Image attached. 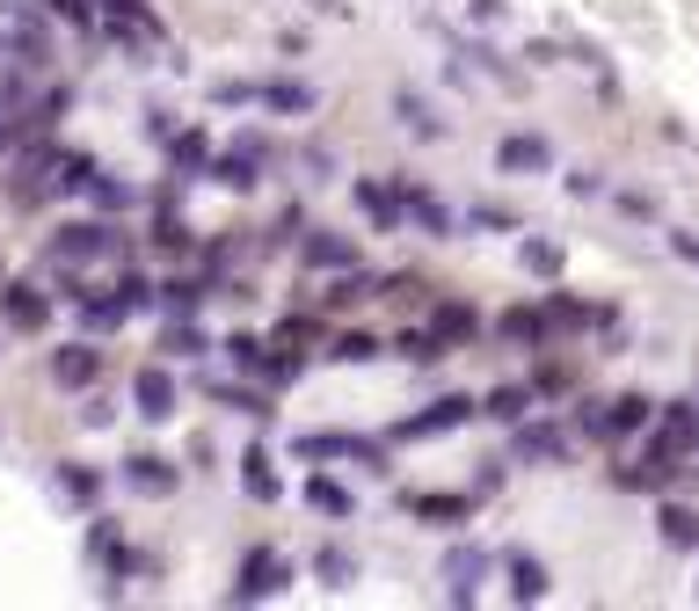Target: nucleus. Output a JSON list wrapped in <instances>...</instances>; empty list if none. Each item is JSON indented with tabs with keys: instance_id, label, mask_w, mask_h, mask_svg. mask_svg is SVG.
Wrapping results in <instances>:
<instances>
[{
	"instance_id": "obj_1",
	"label": "nucleus",
	"mask_w": 699,
	"mask_h": 611,
	"mask_svg": "<svg viewBox=\"0 0 699 611\" xmlns=\"http://www.w3.org/2000/svg\"><path fill=\"white\" fill-rule=\"evenodd\" d=\"M292 459H349V466H386V444L379 436H357V430H306L292 436Z\"/></svg>"
},
{
	"instance_id": "obj_2",
	"label": "nucleus",
	"mask_w": 699,
	"mask_h": 611,
	"mask_svg": "<svg viewBox=\"0 0 699 611\" xmlns=\"http://www.w3.org/2000/svg\"><path fill=\"white\" fill-rule=\"evenodd\" d=\"M467 415H473L467 393H445V401H430L422 415H401V422H394V444H422V436H445V430H459Z\"/></svg>"
},
{
	"instance_id": "obj_3",
	"label": "nucleus",
	"mask_w": 699,
	"mask_h": 611,
	"mask_svg": "<svg viewBox=\"0 0 699 611\" xmlns=\"http://www.w3.org/2000/svg\"><path fill=\"white\" fill-rule=\"evenodd\" d=\"M284 582H292V560H284L278 546H255V554L241 560V582H233V597H241V604H255V597H278Z\"/></svg>"
},
{
	"instance_id": "obj_4",
	"label": "nucleus",
	"mask_w": 699,
	"mask_h": 611,
	"mask_svg": "<svg viewBox=\"0 0 699 611\" xmlns=\"http://www.w3.org/2000/svg\"><path fill=\"white\" fill-rule=\"evenodd\" d=\"M0 320L15 335H44L52 328V292H36V284H8L0 292Z\"/></svg>"
},
{
	"instance_id": "obj_5",
	"label": "nucleus",
	"mask_w": 699,
	"mask_h": 611,
	"mask_svg": "<svg viewBox=\"0 0 699 611\" xmlns=\"http://www.w3.org/2000/svg\"><path fill=\"white\" fill-rule=\"evenodd\" d=\"M648 415H656V401L619 393V401H605L597 415H583V430H591V436H634V430H648Z\"/></svg>"
},
{
	"instance_id": "obj_6",
	"label": "nucleus",
	"mask_w": 699,
	"mask_h": 611,
	"mask_svg": "<svg viewBox=\"0 0 699 611\" xmlns=\"http://www.w3.org/2000/svg\"><path fill=\"white\" fill-rule=\"evenodd\" d=\"M568 452H576V436L561 430V422H518V459H532V466H561Z\"/></svg>"
},
{
	"instance_id": "obj_7",
	"label": "nucleus",
	"mask_w": 699,
	"mask_h": 611,
	"mask_svg": "<svg viewBox=\"0 0 699 611\" xmlns=\"http://www.w3.org/2000/svg\"><path fill=\"white\" fill-rule=\"evenodd\" d=\"M495 168L503 175H546L554 168V146H546L540 131H510V139L495 146Z\"/></svg>"
},
{
	"instance_id": "obj_8",
	"label": "nucleus",
	"mask_w": 699,
	"mask_h": 611,
	"mask_svg": "<svg viewBox=\"0 0 699 611\" xmlns=\"http://www.w3.org/2000/svg\"><path fill=\"white\" fill-rule=\"evenodd\" d=\"M132 401H139L146 422H168L175 415V371L168 365H146L139 379H132Z\"/></svg>"
},
{
	"instance_id": "obj_9",
	"label": "nucleus",
	"mask_w": 699,
	"mask_h": 611,
	"mask_svg": "<svg viewBox=\"0 0 699 611\" xmlns=\"http://www.w3.org/2000/svg\"><path fill=\"white\" fill-rule=\"evenodd\" d=\"M52 255L59 262H103V255H117V233L109 227H59Z\"/></svg>"
},
{
	"instance_id": "obj_10",
	"label": "nucleus",
	"mask_w": 699,
	"mask_h": 611,
	"mask_svg": "<svg viewBox=\"0 0 699 611\" xmlns=\"http://www.w3.org/2000/svg\"><path fill=\"white\" fill-rule=\"evenodd\" d=\"M52 379L66 386V393H81V386H95V379H103V349H95V343H66V349H59V357H52Z\"/></svg>"
},
{
	"instance_id": "obj_11",
	"label": "nucleus",
	"mask_w": 699,
	"mask_h": 611,
	"mask_svg": "<svg viewBox=\"0 0 699 611\" xmlns=\"http://www.w3.org/2000/svg\"><path fill=\"white\" fill-rule=\"evenodd\" d=\"M357 204H365V219L379 233L408 227V204H401V182H357Z\"/></svg>"
},
{
	"instance_id": "obj_12",
	"label": "nucleus",
	"mask_w": 699,
	"mask_h": 611,
	"mask_svg": "<svg viewBox=\"0 0 699 611\" xmlns=\"http://www.w3.org/2000/svg\"><path fill=\"white\" fill-rule=\"evenodd\" d=\"M255 160H262V139L248 131V139L233 146V154H219V160H211V182H219V190H255Z\"/></svg>"
},
{
	"instance_id": "obj_13",
	"label": "nucleus",
	"mask_w": 699,
	"mask_h": 611,
	"mask_svg": "<svg viewBox=\"0 0 699 611\" xmlns=\"http://www.w3.org/2000/svg\"><path fill=\"white\" fill-rule=\"evenodd\" d=\"M241 488L255 495V503H278V495H284V481H278V466H270L262 444H248V452H241Z\"/></svg>"
},
{
	"instance_id": "obj_14",
	"label": "nucleus",
	"mask_w": 699,
	"mask_h": 611,
	"mask_svg": "<svg viewBox=\"0 0 699 611\" xmlns=\"http://www.w3.org/2000/svg\"><path fill=\"white\" fill-rule=\"evenodd\" d=\"M481 568H489V554H452L445 560V597H452V604H473V582H481Z\"/></svg>"
},
{
	"instance_id": "obj_15",
	"label": "nucleus",
	"mask_w": 699,
	"mask_h": 611,
	"mask_svg": "<svg viewBox=\"0 0 699 611\" xmlns=\"http://www.w3.org/2000/svg\"><path fill=\"white\" fill-rule=\"evenodd\" d=\"M255 103H262V109H292V117H306L321 95H314L306 81H262V87H255Z\"/></svg>"
},
{
	"instance_id": "obj_16",
	"label": "nucleus",
	"mask_w": 699,
	"mask_h": 611,
	"mask_svg": "<svg viewBox=\"0 0 699 611\" xmlns=\"http://www.w3.org/2000/svg\"><path fill=\"white\" fill-rule=\"evenodd\" d=\"M430 328H437V343L452 349V343H473V328H481V314H473V306H459V298H445V306H437V314H430Z\"/></svg>"
},
{
	"instance_id": "obj_17",
	"label": "nucleus",
	"mask_w": 699,
	"mask_h": 611,
	"mask_svg": "<svg viewBox=\"0 0 699 611\" xmlns=\"http://www.w3.org/2000/svg\"><path fill=\"white\" fill-rule=\"evenodd\" d=\"M401 204H408V219H416L422 233H452V211L437 204L430 190H416V182H408V175H401Z\"/></svg>"
},
{
	"instance_id": "obj_18",
	"label": "nucleus",
	"mask_w": 699,
	"mask_h": 611,
	"mask_svg": "<svg viewBox=\"0 0 699 611\" xmlns=\"http://www.w3.org/2000/svg\"><path fill=\"white\" fill-rule=\"evenodd\" d=\"M546 328H554V320L532 314V306H510V314L495 320V335H503V343H524V349H540V343H546Z\"/></svg>"
},
{
	"instance_id": "obj_19",
	"label": "nucleus",
	"mask_w": 699,
	"mask_h": 611,
	"mask_svg": "<svg viewBox=\"0 0 699 611\" xmlns=\"http://www.w3.org/2000/svg\"><path fill=\"white\" fill-rule=\"evenodd\" d=\"M124 481H132L139 495H175V466H168V459H146V452L124 466Z\"/></svg>"
},
{
	"instance_id": "obj_20",
	"label": "nucleus",
	"mask_w": 699,
	"mask_h": 611,
	"mask_svg": "<svg viewBox=\"0 0 699 611\" xmlns=\"http://www.w3.org/2000/svg\"><path fill=\"white\" fill-rule=\"evenodd\" d=\"M306 509H321V517H335V524H343V517H349V509H357V503H349V488H343V481H328V473H314V481H306Z\"/></svg>"
},
{
	"instance_id": "obj_21",
	"label": "nucleus",
	"mask_w": 699,
	"mask_h": 611,
	"mask_svg": "<svg viewBox=\"0 0 699 611\" xmlns=\"http://www.w3.org/2000/svg\"><path fill=\"white\" fill-rule=\"evenodd\" d=\"M510 597H518V604H540L546 597V568L532 554H510Z\"/></svg>"
},
{
	"instance_id": "obj_22",
	"label": "nucleus",
	"mask_w": 699,
	"mask_h": 611,
	"mask_svg": "<svg viewBox=\"0 0 699 611\" xmlns=\"http://www.w3.org/2000/svg\"><path fill=\"white\" fill-rule=\"evenodd\" d=\"M306 262H321V270H357V241H335V233H314V241H306Z\"/></svg>"
},
{
	"instance_id": "obj_23",
	"label": "nucleus",
	"mask_w": 699,
	"mask_h": 611,
	"mask_svg": "<svg viewBox=\"0 0 699 611\" xmlns=\"http://www.w3.org/2000/svg\"><path fill=\"white\" fill-rule=\"evenodd\" d=\"M416 517H437V524H459V517H473V495H416Z\"/></svg>"
},
{
	"instance_id": "obj_24",
	"label": "nucleus",
	"mask_w": 699,
	"mask_h": 611,
	"mask_svg": "<svg viewBox=\"0 0 699 611\" xmlns=\"http://www.w3.org/2000/svg\"><path fill=\"white\" fill-rule=\"evenodd\" d=\"M328 357H335V365H372V357H379V343L349 328V335H335V343H328Z\"/></svg>"
},
{
	"instance_id": "obj_25",
	"label": "nucleus",
	"mask_w": 699,
	"mask_h": 611,
	"mask_svg": "<svg viewBox=\"0 0 699 611\" xmlns=\"http://www.w3.org/2000/svg\"><path fill=\"white\" fill-rule=\"evenodd\" d=\"M524 408H532V386H495L489 393V415H503V422H524Z\"/></svg>"
},
{
	"instance_id": "obj_26",
	"label": "nucleus",
	"mask_w": 699,
	"mask_h": 611,
	"mask_svg": "<svg viewBox=\"0 0 699 611\" xmlns=\"http://www.w3.org/2000/svg\"><path fill=\"white\" fill-rule=\"evenodd\" d=\"M408 357V365H437V357H445V343H437V328H416V335H401V343H394Z\"/></svg>"
},
{
	"instance_id": "obj_27",
	"label": "nucleus",
	"mask_w": 699,
	"mask_h": 611,
	"mask_svg": "<svg viewBox=\"0 0 699 611\" xmlns=\"http://www.w3.org/2000/svg\"><path fill=\"white\" fill-rule=\"evenodd\" d=\"M664 546H699V517L692 509H678V503L664 509Z\"/></svg>"
},
{
	"instance_id": "obj_28",
	"label": "nucleus",
	"mask_w": 699,
	"mask_h": 611,
	"mask_svg": "<svg viewBox=\"0 0 699 611\" xmlns=\"http://www.w3.org/2000/svg\"><path fill=\"white\" fill-rule=\"evenodd\" d=\"M546 320H554V328H583V320H597V314H591V306H576L568 292H554V298H546Z\"/></svg>"
},
{
	"instance_id": "obj_29",
	"label": "nucleus",
	"mask_w": 699,
	"mask_h": 611,
	"mask_svg": "<svg viewBox=\"0 0 699 611\" xmlns=\"http://www.w3.org/2000/svg\"><path fill=\"white\" fill-rule=\"evenodd\" d=\"M154 247H160V255H190V227H182V219H160Z\"/></svg>"
},
{
	"instance_id": "obj_30",
	"label": "nucleus",
	"mask_w": 699,
	"mask_h": 611,
	"mask_svg": "<svg viewBox=\"0 0 699 611\" xmlns=\"http://www.w3.org/2000/svg\"><path fill=\"white\" fill-rule=\"evenodd\" d=\"M314 576L328 582V590H343V582H349V554H343V546H328V554L314 560Z\"/></svg>"
},
{
	"instance_id": "obj_31",
	"label": "nucleus",
	"mask_w": 699,
	"mask_h": 611,
	"mask_svg": "<svg viewBox=\"0 0 699 611\" xmlns=\"http://www.w3.org/2000/svg\"><path fill=\"white\" fill-rule=\"evenodd\" d=\"M109 8V22H132V30H154V8L146 0H103Z\"/></svg>"
},
{
	"instance_id": "obj_32",
	"label": "nucleus",
	"mask_w": 699,
	"mask_h": 611,
	"mask_svg": "<svg viewBox=\"0 0 699 611\" xmlns=\"http://www.w3.org/2000/svg\"><path fill=\"white\" fill-rule=\"evenodd\" d=\"M59 488H66L73 503H87V495L103 488V481H95V473H87V466H59Z\"/></svg>"
},
{
	"instance_id": "obj_33",
	"label": "nucleus",
	"mask_w": 699,
	"mask_h": 611,
	"mask_svg": "<svg viewBox=\"0 0 699 611\" xmlns=\"http://www.w3.org/2000/svg\"><path fill=\"white\" fill-rule=\"evenodd\" d=\"M524 270L554 277V270H561V247H554V241H524Z\"/></svg>"
},
{
	"instance_id": "obj_34",
	"label": "nucleus",
	"mask_w": 699,
	"mask_h": 611,
	"mask_svg": "<svg viewBox=\"0 0 699 611\" xmlns=\"http://www.w3.org/2000/svg\"><path fill=\"white\" fill-rule=\"evenodd\" d=\"M160 349H168V357H205V335L182 320V328H168V343H160Z\"/></svg>"
},
{
	"instance_id": "obj_35",
	"label": "nucleus",
	"mask_w": 699,
	"mask_h": 611,
	"mask_svg": "<svg viewBox=\"0 0 699 611\" xmlns=\"http://www.w3.org/2000/svg\"><path fill=\"white\" fill-rule=\"evenodd\" d=\"M262 349H270V343H255V335H233V343H227V357H233L241 371H262Z\"/></svg>"
},
{
	"instance_id": "obj_36",
	"label": "nucleus",
	"mask_w": 699,
	"mask_h": 611,
	"mask_svg": "<svg viewBox=\"0 0 699 611\" xmlns=\"http://www.w3.org/2000/svg\"><path fill=\"white\" fill-rule=\"evenodd\" d=\"M175 168H211L205 160V131H182V139H175Z\"/></svg>"
},
{
	"instance_id": "obj_37",
	"label": "nucleus",
	"mask_w": 699,
	"mask_h": 611,
	"mask_svg": "<svg viewBox=\"0 0 699 611\" xmlns=\"http://www.w3.org/2000/svg\"><path fill=\"white\" fill-rule=\"evenodd\" d=\"M87 197H95L103 211H117V204H132V182H103V175H95V182H87Z\"/></svg>"
},
{
	"instance_id": "obj_38",
	"label": "nucleus",
	"mask_w": 699,
	"mask_h": 611,
	"mask_svg": "<svg viewBox=\"0 0 699 611\" xmlns=\"http://www.w3.org/2000/svg\"><path fill=\"white\" fill-rule=\"evenodd\" d=\"M160 298H168V314H197V298H205V284H190V277H182V284H168Z\"/></svg>"
},
{
	"instance_id": "obj_39",
	"label": "nucleus",
	"mask_w": 699,
	"mask_h": 611,
	"mask_svg": "<svg viewBox=\"0 0 699 611\" xmlns=\"http://www.w3.org/2000/svg\"><path fill=\"white\" fill-rule=\"evenodd\" d=\"M219 401H227V408H241V415H270V408H262L255 393H233V386H227V393H219Z\"/></svg>"
},
{
	"instance_id": "obj_40",
	"label": "nucleus",
	"mask_w": 699,
	"mask_h": 611,
	"mask_svg": "<svg viewBox=\"0 0 699 611\" xmlns=\"http://www.w3.org/2000/svg\"><path fill=\"white\" fill-rule=\"evenodd\" d=\"M670 247H678V255H685V262H692V270H699V233H670Z\"/></svg>"
},
{
	"instance_id": "obj_41",
	"label": "nucleus",
	"mask_w": 699,
	"mask_h": 611,
	"mask_svg": "<svg viewBox=\"0 0 699 611\" xmlns=\"http://www.w3.org/2000/svg\"><path fill=\"white\" fill-rule=\"evenodd\" d=\"M314 15H349V0H306Z\"/></svg>"
},
{
	"instance_id": "obj_42",
	"label": "nucleus",
	"mask_w": 699,
	"mask_h": 611,
	"mask_svg": "<svg viewBox=\"0 0 699 611\" xmlns=\"http://www.w3.org/2000/svg\"><path fill=\"white\" fill-rule=\"evenodd\" d=\"M0 292H8V284H0Z\"/></svg>"
}]
</instances>
